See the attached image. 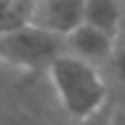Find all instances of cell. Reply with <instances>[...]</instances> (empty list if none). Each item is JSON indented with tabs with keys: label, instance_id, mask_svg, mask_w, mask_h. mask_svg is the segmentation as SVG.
<instances>
[{
	"label": "cell",
	"instance_id": "cell-1",
	"mask_svg": "<svg viewBox=\"0 0 125 125\" xmlns=\"http://www.w3.org/2000/svg\"><path fill=\"white\" fill-rule=\"evenodd\" d=\"M47 70L61 104L76 121L94 115L107 104V86L94 64L64 53Z\"/></svg>",
	"mask_w": 125,
	"mask_h": 125
},
{
	"label": "cell",
	"instance_id": "cell-2",
	"mask_svg": "<svg viewBox=\"0 0 125 125\" xmlns=\"http://www.w3.org/2000/svg\"><path fill=\"white\" fill-rule=\"evenodd\" d=\"M64 53V37L33 23L0 31V61L4 62L23 68H49Z\"/></svg>",
	"mask_w": 125,
	"mask_h": 125
},
{
	"label": "cell",
	"instance_id": "cell-3",
	"mask_svg": "<svg viewBox=\"0 0 125 125\" xmlns=\"http://www.w3.org/2000/svg\"><path fill=\"white\" fill-rule=\"evenodd\" d=\"M29 23L64 37L84 23V0H35Z\"/></svg>",
	"mask_w": 125,
	"mask_h": 125
},
{
	"label": "cell",
	"instance_id": "cell-4",
	"mask_svg": "<svg viewBox=\"0 0 125 125\" xmlns=\"http://www.w3.org/2000/svg\"><path fill=\"white\" fill-rule=\"evenodd\" d=\"M64 47L68 55L98 66L100 62L111 61L117 47V39L88 23H80L76 29L64 35Z\"/></svg>",
	"mask_w": 125,
	"mask_h": 125
},
{
	"label": "cell",
	"instance_id": "cell-5",
	"mask_svg": "<svg viewBox=\"0 0 125 125\" xmlns=\"http://www.w3.org/2000/svg\"><path fill=\"white\" fill-rule=\"evenodd\" d=\"M84 23L119 39L121 0H84Z\"/></svg>",
	"mask_w": 125,
	"mask_h": 125
},
{
	"label": "cell",
	"instance_id": "cell-6",
	"mask_svg": "<svg viewBox=\"0 0 125 125\" xmlns=\"http://www.w3.org/2000/svg\"><path fill=\"white\" fill-rule=\"evenodd\" d=\"M111 109H113V105H111V104H105V105H104L100 111H96L94 115H90V117L78 121V125H107V123H109Z\"/></svg>",
	"mask_w": 125,
	"mask_h": 125
},
{
	"label": "cell",
	"instance_id": "cell-7",
	"mask_svg": "<svg viewBox=\"0 0 125 125\" xmlns=\"http://www.w3.org/2000/svg\"><path fill=\"white\" fill-rule=\"evenodd\" d=\"M111 62H113V70H115V76L125 84V43L115 47V53L111 57Z\"/></svg>",
	"mask_w": 125,
	"mask_h": 125
},
{
	"label": "cell",
	"instance_id": "cell-8",
	"mask_svg": "<svg viewBox=\"0 0 125 125\" xmlns=\"http://www.w3.org/2000/svg\"><path fill=\"white\" fill-rule=\"evenodd\" d=\"M107 125H125V111L121 109H111V115H109V123Z\"/></svg>",
	"mask_w": 125,
	"mask_h": 125
},
{
	"label": "cell",
	"instance_id": "cell-9",
	"mask_svg": "<svg viewBox=\"0 0 125 125\" xmlns=\"http://www.w3.org/2000/svg\"><path fill=\"white\" fill-rule=\"evenodd\" d=\"M125 35V0H121V29H119V37Z\"/></svg>",
	"mask_w": 125,
	"mask_h": 125
},
{
	"label": "cell",
	"instance_id": "cell-10",
	"mask_svg": "<svg viewBox=\"0 0 125 125\" xmlns=\"http://www.w3.org/2000/svg\"><path fill=\"white\" fill-rule=\"evenodd\" d=\"M2 2H8V0H0V4H2Z\"/></svg>",
	"mask_w": 125,
	"mask_h": 125
}]
</instances>
